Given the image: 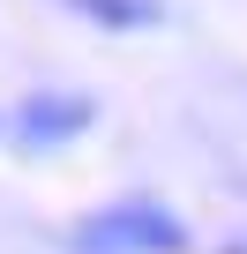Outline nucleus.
I'll use <instances>...</instances> for the list:
<instances>
[{"label":"nucleus","mask_w":247,"mask_h":254,"mask_svg":"<svg viewBox=\"0 0 247 254\" xmlns=\"http://www.w3.org/2000/svg\"><path fill=\"white\" fill-rule=\"evenodd\" d=\"M82 127H97V105L75 97V90H38V97H23V105L0 112V135L23 142V150H60V142L82 135Z\"/></svg>","instance_id":"nucleus-2"},{"label":"nucleus","mask_w":247,"mask_h":254,"mask_svg":"<svg viewBox=\"0 0 247 254\" xmlns=\"http://www.w3.org/2000/svg\"><path fill=\"white\" fill-rule=\"evenodd\" d=\"M180 247H187V224L150 194H128L75 224V254H180Z\"/></svg>","instance_id":"nucleus-1"},{"label":"nucleus","mask_w":247,"mask_h":254,"mask_svg":"<svg viewBox=\"0 0 247 254\" xmlns=\"http://www.w3.org/2000/svg\"><path fill=\"white\" fill-rule=\"evenodd\" d=\"M68 8L90 15V23H105V30H158L165 23L158 0H68Z\"/></svg>","instance_id":"nucleus-3"}]
</instances>
